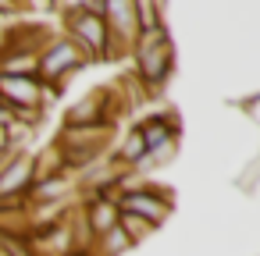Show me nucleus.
Masks as SVG:
<instances>
[{
    "label": "nucleus",
    "mask_w": 260,
    "mask_h": 256,
    "mask_svg": "<svg viewBox=\"0 0 260 256\" xmlns=\"http://www.w3.org/2000/svg\"><path fill=\"white\" fill-rule=\"evenodd\" d=\"M128 57L136 61V82L143 89H150V93H160V86L175 71V43L168 36V25L136 32Z\"/></svg>",
    "instance_id": "f257e3e1"
},
{
    "label": "nucleus",
    "mask_w": 260,
    "mask_h": 256,
    "mask_svg": "<svg viewBox=\"0 0 260 256\" xmlns=\"http://www.w3.org/2000/svg\"><path fill=\"white\" fill-rule=\"evenodd\" d=\"M64 36L86 54L89 64L111 57V32H107L100 11H93L89 4H75L64 11Z\"/></svg>",
    "instance_id": "f03ea898"
},
{
    "label": "nucleus",
    "mask_w": 260,
    "mask_h": 256,
    "mask_svg": "<svg viewBox=\"0 0 260 256\" xmlns=\"http://www.w3.org/2000/svg\"><path fill=\"white\" fill-rule=\"evenodd\" d=\"M89 61H86V54L61 32V36H50L43 47H40V54H36V79L43 82V86H50L54 93H61V86L75 75V71H82Z\"/></svg>",
    "instance_id": "7ed1b4c3"
},
{
    "label": "nucleus",
    "mask_w": 260,
    "mask_h": 256,
    "mask_svg": "<svg viewBox=\"0 0 260 256\" xmlns=\"http://www.w3.org/2000/svg\"><path fill=\"white\" fill-rule=\"evenodd\" d=\"M54 100V89L43 86L40 79H18V75H0V103L18 114H43V107Z\"/></svg>",
    "instance_id": "20e7f679"
},
{
    "label": "nucleus",
    "mask_w": 260,
    "mask_h": 256,
    "mask_svg": "<svg viewBox=\"0 0 260 256\" xmlns=\"http://www.w3.org/2000/svg\"><path fill=\"white\" fill-rule=\"evenodd\" d=\"M118 210H121V213H136V217L150 221L153 228H160V224L171 217L175 203H171V192H164L160 185L150 181L146 189H136V192L118 196Z\"/></svg>",
    "instance_id": "39448f33"
},
{
    "label": "nucleus",
    "mask_w": 260,
    "mask_h": 256,
    "mask_svg": "<svg viewBox=\"0 0 260 256\" xmlns=\"http://www.w3.org/2000/svg\"><path fill=\"white\" fill-rule=\"evenodd\" d=\"M32 185V150L11 153L0 160V203H18L25 199Z\"/></svg>",
    "instance_id": "423d86ee"
},
{
    "label": "nucleus",
    "mask_w": 260,
    "mask_h": 256,
    "mask_svg": "<svg viewBox=\"0 0 260 256\" xmlns=\"http://www.w3.org/2000/svg\"><path fill=\"white\" fill-rule=\"evenodd\" d=\"M104 107H107V89H93V93L79 96L64 111V125L61 128H93V125H104Z\"/></svg>",
    "instance_id": "0eeeda50"
},
{
    "label": "nucleus",
    "mask_w": 260,
    "mask_h": 256,
    "mask_svg": "<svg viewBox=\"0 0 260 256\" xmlns=\"http://www.w3.org/2000/svg\"><path fill=\"white\" fill-rule=\"evenodd\" d=\"M79 210H82V221H86L89 238H100L104 231H111V228L118 224V199H107V196H100V199H82Z\"/></svg>",
    "instance_id": "6e6552de"
},
{
    "label": "nucleus",
    "mask_w": 260,
    "mask_h": 256,
    "mask_svg": "<svg viewBox=\"0 0 260 256\" xmlns=\"http://www.w3.org/2000/svg\"><path fill=\"white\" fill-rule=\"evenodd\" d=\"M136 128H139V135H143V142H146V153L157 150V146H164V142H175V139H178V118H175V114H150V118H143Z\"/></svg>",
    "instance_id": "1a4fd4ad"
},
{
    "label": "nucleus",
    "mask_w": 260,
    "mask_h": 256,
    "mask_svg": "<svg viewBox=\"0 0 260 256\" xmlns=\"http://www.w3.org/2000/svg\"><path fill=\"white\" fill-rule=\"evenodd\" d=\"M54 174H72L64 167V157L57 146H47V150H36L32 153V181H43V178H54Z\"/></svg>",
    "instance_id": "9d476101"
},
{
    "label": "nucleus",
    "mask_w": 260,
    "mask_h": 256,
    "mask_svg": "<svg viewBox=\"0 0 260 256\" xmlns=\"http://www.w3.org/2000/svg\"><path fill=\"white\" fill-rule=\"evenodd\" d=\"M136 4V32L164 25V0H132Z\"/></svg>",
    "instance_id": "9b49d317"
},
{
    "label": "nucleus",
    "mask_w": 260,
    "mask_h": 256,
    "mask_svg": "<svg viewBox=\"0 0 260 256\" xmlns=\"http://www.w3.org/2000/svg\"><path fill=\"white\" fill-rule=\"evenodd\" d=\"M118 228H121V231L128 235V242H132V245L146 242V238H150V235L157 231V228H153L150 221H143V217H136V213H121V210H118Z\"/></svg>",
    "instance_id": "f8f14e48"
},
{
    "label": "nucleus",
    "mask_w": 260,
    "mask_h": 256,
    "mask_svg": "<svg viewBox=\"0 0 260 256\" xmlns=\"http://www.w3.org/2000/svg\"><path fill=\"white\" fill-rule=\"evenodd\" d=\"M0 15L4 18H22V0H0Z\"/></svg>",
    "instance_id": "ddd939ff"
},
{
    "label": "nucleus",
    "mask_w": 260,
    "mask_h": 256,
    "mask_svg": "<svg viewBox=\"0 0 260 256\" xmlns=\"http://www.w3.org/2000/svg\"><path fill=\"white\" fill-rule=\"evenodd\" d=\"M0 256H8V249H4V245H0Z\"/></svg>",
    "instance_id": "4468645a"
}]
</instances>
